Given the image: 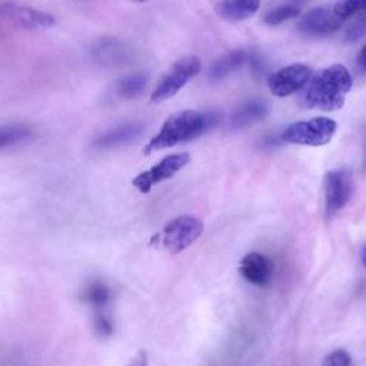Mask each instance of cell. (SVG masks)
I'll use <instances>...</instances> for the list:
<instances>
[{
	"instance_id": "cell-7",
	"label": "cell",
	"mask_w": 366,
	"mask_h": 366,
	"mask_svg": "<svg viewBox=\"0 0 366 366\" xmlns=\"http://www.w3.org/2000/svg\"><path fill=\"white\" fill-rule=\"evenodd\" d=\"M190 162V154L186 152L180 153H173L166 157H163L159 163L152 166L150 169L144 170L143 173L137 174L133 180L132 184L142 193H149L153 186L157 183L170 179L174 176L180 169H183L187 163Z\"/></svg>"
},
{
	"instance_id": "cell-17",
	"label": "cell",
	"mask_w": 366,
	"mask_h": 366,
	"mask_svg": "<svg viewBox=\"0 0 366 366\" xmlns=\"http://www.w3.org/2000/svg\"><path fill=\"white\" fill-rule=\"evenodd\" d=\"M33 136L31 127L26 124H4L0 126V149L10 147L29 140Z\"/></svg>"
},
{
	"instance_id": "cell-5",
	"label": "cell",
	"mask_w": 366,
	"mask_h": 366,
	"mask_svg": "<svg viewBox=\"0 0 366 366\" xmlns=\"http://www.w3.org/2000/svg\"><path fill=\"white\" fill-rule=\"evenodd\" d=\"M200 60L196 56H186L177 60L154 87L150 102L157 104L177 94V92L200 71Z\"/></svg>"
},
{
	"instance_id": "cell-22",
	"label": "cell",
	"mask_w": 366,
	"mask_h": 366,
	"mask_svg": "<svg viewBox=\"0 0 366 366\" xmlns=\"http://www.w3.org/2000/svg\"><path fill=\"white\" fill-rule=\"evenodd\" d=\"M365 31H366V17L360 16L347 27L346 34H345V41L356 43L357 40H360L365 36Z\"/></svg>"
},
{
	"instance_id": "cell-4",
	"label": "cell",
	"mask_w": 366,
	"mask_h": 366,
	"mask_svg": "<svg viewBox=\"0 0 366 366\" xmlns=\"http://www.w3.org/2000/svg\"><path fill=\"white\" fill-rule=\"evenodd\" d=\"M203 233V222L192 214L170 220L159 234L162 246L170 253H180L193 244Z\"/></svg>"
},
{
	"instance_id": "cell-9",
	"label": "cell",
	"mask_w": 366,
	"mask_h": 366,
	"mask_svg": "<svg viewBox=\"0 0 366 366\" xmlns=\"http://www.w3.org/2000/svg\"><path fill=\"white\" fill-rule=\"evenodd\" d=\"M312 76V69L303 63H293L274 71L267 79L269 90L277 97L290 96L302 90Z\"/></svg>"
},
{
	"instance_id": "cell-13",
	"label": "cell",
	"mask_w": 366,
	"mask_h": 366,
	"mask_svg": "<svg viewBox=\"0 0 366 366\" xmlns=\"http://www.w3.org/2000/svg\"><path fill=\"white\" fill-rule=\"evenodd\" d=\"M143 132V124L140 123H126L120 124L114 129H110L104 132L103 134L97 136L92 142V149L94 150H109L114 149L123 144H127L133 142L137 136H140Z\"/></svg>"
},
{
	"instance_id": "cell-20",
	"label": "cell",
	"mask_w": 366,
	"mask_h": 366,
	"mask_svg": "<svg viewBox=\"0 0 366 366\" xmlns=\"http://www.w3.org/2000/svg\"><path fill=\"white\" fill-rule=\"evenodd\" d=\"M83 297L94 306H104L109 302L110 290L103 282L94 280L86 287Z\"/></svg>"
},
{
	"instance_id": "cell-1",
	"label": "cell",
	"mask_w": 366,
	"mask_h": 366,
	"mask_svg": "<svg viewBox=\"0 0 366 366\" xmlns=\"http://www.w3.org/2000/svg\"><path fill=\"white\" fill-rule=\"evenodd\" d=\"M352 87V76L343 64L327 66L312 74L303 87L300 103L306 109L339 110Z\"/></svg>"
},
{
	"instance_id": "cell-12",
	"label": "cell",
	"mask_w": 366,
	"mask_h": 366,
	"mask_svg": "<svg viewBox=\"0 0 366 366\" xmlns=\"http://www.w3.org/2000/svg\"><path fill=\"white\" fill-rule=\"evenodd\" d=\"M93 57L103 66L126 64L133 59L130 46L117 39H102L92 49Z\"/></svg>"
},
{
	"instance_id": "cell-8",
	"label": "cell",
	"mask_w": 366,
	"mask_h": 366,
	"mask_svg": "<svg viewBox=\"0 0 366 366\" xmlns=\"http://www.w3.org/2000/svg\"><path fill=\"white\" fill-rule=\"evenodd\" d=\"M0 19L24 30L49 29L56 24V19L50 13L16 3L0 4Z\"/></svg>"
},
{
	"instance_id": "cell-16",
	"label": "cell",
	"mask_w": 366,
	"mask_h": 366,
	"mask_svg": "<svg viewBox=\"0 0 366 366\" xmlns=\"http://www.w3.org/2000/svg\"><path fill=\"white\" fill-rule=\"evenodd\" d=\"M260 3L257 0H236V1H219L216 4V13L227 21H239L252 17Z\"/></svg>"
},
{
	"instance_id": "cell-14",
	"label": "cell",
	"mask_w": 366,
	"mask_h": 366,
	"mask_svg": "<svg viewBox=\"0 0 366 366\" xmlns=\"http://www.w3.org/2000/svg\"><path fill=\"white\" fill-rule=\"evenodd\" d=\"M270 112V106L266 100L252 99L236 107L229 119V126L233 130L249 127L260 120H263Z\"/></svg>"
},
{
	"instance_id": "cell-23",
	"label": "cell",
	"mask_w": 366,
	"mask_h": 366,
	"mask_svg": "<svg viewBox=\"0 0 366 366\" xmlns=\"http://www.w3.org/2000/svg\"><path fill=\"white\" fill-rule=\"evenodd\" d=\"M350 355L343 349H337L325 356L322 366H350Z\"/></svg>"
},
{
	"instance_id": "cell-15",
	"label": "cell",
	"mask_w": 366,
	"mask_h": 366,
	"mask_svg": "<svg viewBox=\"0 0 366 366\" xmlns=\"http://www.w3.org/2000/svg\"><path fill=\"white\" fill-rule=\"evenodd\" d=\"M247 59H249V53L243 49H236V50L227 51L210 64V67L207 70V77L212 81H219V80L224 79L226 76L239 70L247 61Z\"/></svg>"
},
{
	"instance_id": "cell-21",
	"label": "cell",
	"mask_w": 366,
	"mask_h": 366,
	"mask_svg": "<svg viewBox=\"0 0 366 366\" xmlns=\"http://www.w3.org/2000/svg\"><path fill=\"white\" fill-rule=\"evenodd\" d=\"M366 6V1H357V0H346L339 1L332 6L333 13L343 21L352 16H355L357 11H360Z\"/></svg>"
},
{
	"instance_id": "cell-6",
	"label": "cell",
	"mask_w": 366,
	"mask_h": 366,
	"mask_svg": "<svg viewBox=\"0 0 366 366\" xmlns=\"http://www.w3.org/2000/svg\"><path fill=\"white\" fill-rule=\"evenodd\" d=\"M325 187V210L330 219L339 213L350 200L353 192V176L349 169H336L326 173Z\"/></svg>"
},
{
	"instance_id": "cell-11",
	"label": "cell",
	"mask_w": 366,
	"mask_h": 366,
	"mask_svg": "<svg viewBox=\"0 0 366 366\" xmlns=\"http://www.w3.org/2000/svg\"><path fill=\"white\" fill-rule=\"evenodd\" d=\"M273 262L259 252H250L239 262V272L243 279L256 286H264L273 276Z\"/></svg>"
},
{
	"instance_id": "cell-10",
	"label": "cell",
	"mask_w": 366,
	"mask_h": 366,
	"mask_svg": "<svg viewBox=\"0 0 366 366\" xmlns=\"http://www.w3.org/2000/svg\"><path fill=\"white\" fill-rule=\"evenodd\" d=\"M342 26V20L332 7L317 6L310 9L297 23V30L309 37H325L335 33Z\"/></svg>"
},
{
	"instance_id": "cell-24",
	"label": "cell",
	"mask_w": 366,
	"mask_h": 366,
	"mask_svg": "<svg viewBox=\"0 0 366 366\" xmlns=\"http://www.w3.org/2000/svg\"><path fill=\"white\" fill-rule=\"evenodd\" d=\"M365 47H362L356 56V66L360 74H363L366 71V63H365Z\"/></svg>"
},
{
	"instance_id": "cell-2",
	"label": "cell",
	"mask_w": 366,
	"mask_h": 366,
	"mask_svg": "<svg viewBox=\"0 0 366 366\" xmlns=\"http://www.w3.org/2000/svg\"><path fill=\"white\" fill-rule=\"evenodd\" d=\"M216 122V113H200L196 110L177 112L167 117L162 129L144 146L143 153L152 154L160 149L173 147L182 142L194 139L213 127Z\"/></svg>"
},
{
	"instance_id": "cell-19",
	"label": "cell",
	"mask_w": 366,
	"mask_h": 366,
	"mask_svg": "<svg viewBox=\"0 0 366 366\" xmlns=\"http://www.w3.org/2000/svg\"><path fill=\"white\" fill-rule=\"evenodd\" d=\"M300 14V7L293 4V3H286V4H279L273 9H270L264 17L263 23L267 26H277L286 20L295 19Z\"/></svg>"
},
{
	"instance_id": "cell-3",
	"label": "cell",
	"mask_w": 366,
	"mask_h": 366,
	"mask_svg": "<svg viewBox=\"0 0 366 366\" xmlns=\"http://www.w3.org/2000/svg\"><path fill=\"white\" fill-rule=\"evenodd\" d=\"M337 129V123L330 117H313L295 122L282 133V140L292 144L323 146L329 143Z\"/></svg>"
},
{
	"instance_id": "cell-18",
	"label": "cell",
	"mask_w": 366,
	"mask_h": 366,
	"mask_svg": "<svg viewBox=\"0 0 366 366\" xmlns=\"http://www.w3.org/2000/svg\"><path fill=\"white\" fill-rule=\"evenodd\" d=\"M147 84L146 73H133L120 79L116 84V94L122 99H132L140 94Z\"/></svg>"
}]
</instances>
